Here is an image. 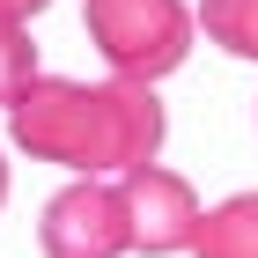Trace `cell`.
<instances>
[{
    "mask_svg": "<svg viewBox=\"0 0 258 258\" xmlns=\"http://www.w3.org/2000/svg\"><path fill=\"white\" fill-rule=\"evenodd\" d=\"M0 199H8V162H0Z\"/></svg>",
    "mask_w": 258,
    "mask_h": 258,
    "instance_id": "obj_9",
    "label": "cell"
},
{
    "mask_svg": "<svg viewBox=\"0 0 258 258\" xmlns=\"http://www.w3.org/2000/svg\"><path fill=\"white\" fill-rule=\"evenodd\" d=\"M192 258H258V192L221 199L214 214H207V229H199Z\"/></svg>",
    "mask_w": 258,
    "mask_h": 258,
    "instance_id": "obj_5",
    "label": "cell"
},
{
    "mask_svg": "<svg viewBox=\"0 0 258 258\" xmlns=\"http://www.w3.org/2000/svg\"><path fill=\"white\" fill-rule=\"evenodd\" d=\"M89 44L118 81H148L155 89L170 67L192 52V8L184 0H89Z\"/></svg>",
    "mask_w": 258,
    "mask_h": 258,
    "instance_id": "obj_2",
    "label": "cell"
},
{
    "mask_svg": "<svg viewBox=\"0 0 258 258\" xmlns=\"http://www.w3.org/2000/svg\"><path fill=\"white\" fill-rule=\"evenodd\" d=\"M118 192H125V221H133V251L170 258V251H192V243H199L207 214H199V192L177 177V170L148 162V170L118 177Z\"/></svg>",
    "mask_w": 258,
    "mask_h": 258,
    "instance_id": "obj_4",
    "label": "cell"
},
{
    "mask_svg": "<svg viewBox=\"0 0 258 258\" xmlns=\"http://www.w3.org/2000/svg\"><path fill=\"white\" fill-rule=\"evenodd\" d=\"M199 30H207V44H221V52L258 59V0H199Z\"/></svg>",
    "mask_w": 258,
    "mask_h": 258,
    "instance_id": "obj_6",
    "label": "cell"
},
{
    "mask_svg": "<svg viewBox=\"0 0 258 258\" xmlns=\"http://www.w3.org/2000/svg\"><path fill=\"white\" fill-rule=\"evenodd\" d=\"M15 148H30L37 162H67L81 177H133L148 170L162 148V103L148 81H59L37 74L22 89V103L8 111Z\"/></svg>",
    "mask_w": 258,
    "mask_h": 258,
    "instance_id": "obj_1",
    "label": "cell"
},
{
    "mask_svg": "<svg viewBox=\"0 0 258 258\" xmlns=\"http://www.w3.org/2000/svg\"><path fill=\"white\" fill-rule=\"evenodd\" d=\"M44 258H125L133 251V221H125V192L103 177H74L67 192H52L37 221Z\"/></svg>",
    "mask_w": 258,
    "mask_h": 258,
    "instance_id": "obj_3",
    "label": "cell"
},
{
    "mask_svg": "<svg viewBox=\"0 0 258 258\" xmlns=\"http://www.w3.org/2000/svg\"><path fill=\"white\" fill-rule=\"evenodd\" d=\"M37 8H52V0H0V22H30Z\"/></svg>",
    "mask_w": 258,
    "mask_h": 258,
    "instance_id": "obj_8",
    "label": "cell"
},
{
    "mask_svg": "<svg viewBox=\"0 0 258 258\" xmlns=\"http://www.w3.org/2000/svg\"><path fill=\"white\" fill-rule=\"evenodd\" d=\"M30 81H37V44H30L22 22H0V103L15 111Z\"/></svg>",
    "mask_w": 258,
    "mask_h": 258,
    "instance_id": "obj_7",
    "label": "cell"
}]
</instances>
